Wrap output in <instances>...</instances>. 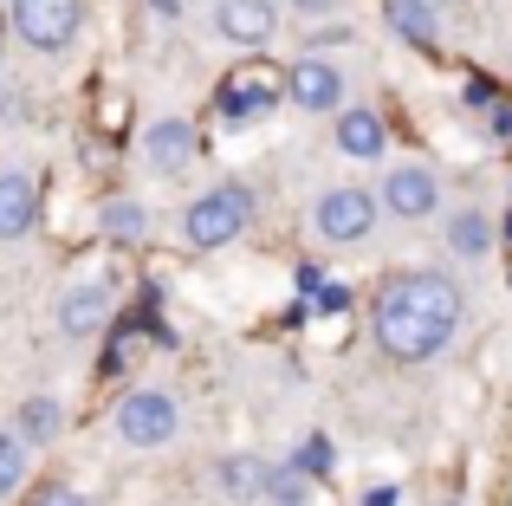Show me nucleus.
<instances>
[{
  "label": "nucleus",
  "mask_w": 512,
  "mask_h": 506,
  "mask_svg": "<svg viewBox=\"0 0 512 506\" xmlns=\"http://www.w3.org/2000/svg\"><path fill=\"white\" fill-rule=\"evenodd\" d=\"M370 325H376V344H383L389 357L422 364V357H435L441 344L454 338V325H461V286H454L448 273H402L376 292Z\"/></svg>",
  "instance_id": "nucleus-1"
},
{
  "label": "nucleus",
  "mask_w": 512,
  "mask_h": 506,
  "mask_svg": "<svg viewBox=\"0 0 512 506\" xmlns=\"http://www.w3.org/2000/svg\"><path fill=\"white\" fill-rule=\"evenodd\" d=\"M247 221H253V195L240 182H227V189H208L201 202H188L182 234H188V247H227Z\"/></svg>",
  "instance_id": "nucleus-2"
},
{
  "label": "nucleus",
  "mask_w": 512,
  "mask_h": 506,
  "mask_svg": "<svg viewBox=\"0 0 512 506\" xmlns=\"http://www.w3.org/2000/svg\"><path fill=\"white\" fill-rule=\"evenodd\" d=\"M78 20H85V0H13V26H20V39L39 46V52L72 46Z\"/></svg>",
  "instance_id": "nucleus-3"
},
{
  "label": "nucleus",
  "mask_w": 512,
  "mask_h": 506,
  "mask_svg": "<svg viewBox=\"0 0 512 506\" xmlns=\"http://www.w3.org/2000/svg\"><path fill=\"white\" fill-rule=\"evenodd\" d=\"M117 435H124L130 448H163L175 435V403L163 390H130L124 403H117Z\"/></svg>",
  "instance_id": "nucleus-4"
},
{
  "label": "nucleus",
  "mask_w": 512,
  "mask_h": 506,
  "mask_svg": "<svg viewBox=\"0 0 512 506\" xmlns=\"http://www.w3.org/2000/svg\"><path fill=\"white\" fill-rule=\"evenodd\" d=\"M370 228H376V195H363V189H331L325 202H318V234L325 241H370Z\"/></svg>",
  "instance_id": "nucleus-5"
},
{
  "label": "nucleus",
  "mask_w": 512,
  "mask_h": 506,
  "mask_svg": "<svg viewBox=\"0 0 512 506\" xmlns=\"http://www.w3.org/2000/svg\"><path fill=\"white\" fill-rule=\"evenodd\" d=\"M435 202H441V189H435V176H428V169L402 163V169H389V176H383V208H389V215L422 221V215H435Z\"/></svg>",
  "instance_id": "nucleus-6"
},
{
  "label": "nucleus",
  "mask_w": 512,
  "mask_h": 506,
  "mask_svg": "<svg viewBox=\"0 0 512 506\" xmlns=\"http://www.w3.org/2000/svg\"><path fill=\"white\" fill-rule=\"evenodd\" d=\"M286 98L299 104V111H338V98H344L338 65H325V59H299V65L286 72Z\"/></svg>",
  "instance_id": "nucleus-7"
},
{
  "label": "nucleus",
  "mask_w": 512,
  "mask_h": 506,
  "mask_svg": "<svg viewBox=\"0 0 512 506\" xmlns=\"http://www.w3.org/2000/svg\"><path fill=\"white\" fill-rule=\"evenodd\" d=\"M273 104H279V85L260 72V65L221 85V117H227V124H260V117L273 111Z\"/></svg>",
  "instance_id": "nucleus-8"
},
{
  "label": "nucleus",
  "mask_w": 512,
  "mask_h": 506,
  "mask_svg": "<svg viewBox=\"0 0 512 506\" xmlns=\"http://www.w3.org/2000/svg\"><path fill=\"white\" fill-rule=\"evenodd\" d=\"M214 26H221V39H234V46H266L279 13L266 7V0H214Z\"/></svg>",
  "instance_id": "nucleus-9"
},
{
  "label": "nucleus",
  "mask_w": 512,
  "mask_h": 506,
  "mask_svg": "<svg viewBox=\"0 0 512 506\" xmlns=\"http://www.w3.org/2000/svg\"><path fill=\"white\" fill-rule=\"evenodd\" d=\"M143 156H150L156 169H188L195 163V124L188 117H163V124L143 130Z\"/></svg>",
  "instance_id": "nucleus-10"
},
{
  "label": "nucleus",
  "mask_w": 512,
  "mask_h": 506,
  "mask_svg": "<svg viewBox=\"0 0 512 506\" xmlns=\"http://www.w3.org/2000/svg\"><path fill=\"white\" fill-rule=\"evenodd\" d=\"M33 221H39V189L20 176V169H7V176H0V241L33 234Z\"/></svg>",
  "instance_id": "nucleus-11"
},
{
  "label": "nucleus",
  "mask_w": 512,
  "mask_h": 506,
  "mask_svg": "<svg viewBox=\"0 0 512 506\" xmlns=\"http://www.w3.org/2000/svg\"><path fill=\"white\" fill-rule=\"evenodd\" d=\"M104 318H111V292L104 286H72L59 305V325L65 338H91V331H104Z\"/></svg>",
  "instance_id": "nucleus-12"
},
{
  "label": "nucleus",
  "mask_w": 512,
  "mask_h": 506,
  "mask_svg": "<svg viewBox=\"0 0 512 506\" xmlns=\"http://www.w3.org/2000/svg\"><path fill=\"white\" fill-rule=\"evenodd\" d=\"M338 150L344 156H383V117L376 111H344L338 117Z\"/></svg>",
  "instance_id": "nucleus-13"
},
{
  "label": "nucleus",
  "mask_w": 512,
  "mask_h": 506,
  "mask_svg": "<svg viewBox=\"0 0 512 506\" xmlns=\"http://www.w3.org/2000/svg\"><path fill=\"white\" fill-rule=\"evenodd\" d=\"M448 247L461 253V260H480V253L493 247V228H487V215H474V208H467V215H454V221H448Z\"/></svg>",
  "instance_id": "nucleus-14"
},
{
  "label": "nucleus",
  "mask_w": 512,
  "mask_h": 506,
  "mask_svg": "<svg viewBox=\"0 0 512 506\" xmlns=\"http://www.w3.org/2000/svg\"><path fill=\"white\" fill-rule=\"evenodd\" d=\"M221 487H227V494H234V500H260L266 494V461H221Z\"/></svg>",
  "instance_id": "nucleus-15"
},
{
  "label": "nucleus",
  "mask_w": 512,
  "mask_h": 506,
  "mask_svg": "<svg viewBox=\"0 0 512 506\" xmlns=\"http://www.w3.org/2000/svg\"><path fill=\"white\" fill-rule=\"evenodd\" d=\"M20 435L26 442H52V435H59V403H52V396H26L20 403Z\"/></svg>",
  "instance_id": "nucleus-16"
},
{
  "label": "nucleus",
  "mask_w": 512,
  "mask_h": 506,
  "mask_svg": "<svg viewBox=\"0 0 512 506\" xmlns=\"http://www.w3.org/2000/svg\"><path fill=\"white\" fill-rule=\"evenodd\" d=\"M104 228H111L117 241H143V234H150V208H137V202H111V208H104Z\"/></svg>",
  "instance_id": "nucleus-17"
},
{
  "label": "nucleus",
  "mask_w": 512,
  "mask_h": 506,
  "mask_svg": "<svg viewBox=\"0 0 512 506\" xmlns=\"http://www.w3.org/2000/svg\"><path fill=\"white\" fill-rule=\"evenodd\" d=\"M20 481H26V448L13 442V435H0V500H7Z\"/></svg>",
  "instance_id": "nucleus-18"
},
{
  "label": "nucleus",
  "mask_w": 512,
  "mask_h": 506,
  "mask_svg": "<svg viewBox=\"0 0 512 506\" xmlns=\"http://www.w3.org/2000/svg\"><path fill=\"white\" fill-rule=\"evenodd\" d=\"M396 33H409V39H435V20H428V7L422 0H396Z\"/></svg>",
  "instance_id": "nucleus-19"
},
{
  "label": "nucleus",
  "mask_w": 512,
  "mask_h": 506,
  "mask_svg": "<svg viewBox=\"0 0 512 506\" xmlns=\"http://www.w3.org/2000/svg\"><path fill=\"white\" fill-rule=\"evenodd\" d=\"M318 305H325V312H344L350 292H344V286H325V292H318Z\"/></svg>",
  "instance_id": "nucleus-20"
},
{
  "label": "nucleus",
  "mask_w": 512,
  "mask_h": 506,
  "mask_svg": "<svg viewBox=\"0 0 512 506\" xmlns=\"http://www.w3.org/2000/svg\"><path fill=\"white\" fill-rule=\"evenodd\" d=\"M292 7H299V13H338L344 0H292Z\"/></svg>",
  "instance_id": "nucleus-21"
},
{
  "label": "nucleus",
  "mask_w": 512,
  "mask_h": 506,
  "mask_svg": "<svg viewBox=\"0 0 512 506\" xmlns=\"http://www.w3.org/2000/svg\"><path fill=\"white\" fill-rule=\"evenodd\" d=\"M39 506H91V500H78V494H65V487H59V494H46Z\"/></svg>",
  "instance_id": "nucleus-22"
},
{
  "label": "nucleus",
  "mask_w": 512,
  "mask_h": 506,
  "mask_svg": "<svg viewBox=\"0 0 512 506\" xmlns=\"http://www.w3.org/2000/svg\"><path fill=\"white\" fill-rule=\"evenodd\" d=\"M493 130H500V137H512V104H500V111H493Z\"/></svg>",
  "instance_id": "nucleus-23"
},
{
  "label": "nucleus",
  "mask_w": 512,
  "mask_h": 506,
  "mask_svg": "<svg viewBox=\"0 0 512 506\" xmlns=\"http://www.w3.org/2000/svg\"><path fill=\"white\" fill-rule=\"evenodd\" d=\"M506 241H512V215H506Z\"/></svg>",
  "instance_id": "nucleus-24"
},
{
  "label": "nucleus",
  "mask_w": 512,
  "mask_h": 506,
  "mask_svg": "<svg viewBox=\"0 0 512 506\" xmlns=\"http://www.w3.org/2000/svg\"><path fill=\"white\" fill-rule=\"evenodd\" d=\"M422 7H428V0H422Z\"/></svg>",
  "instance_id": "nucleus-25"
}]
</instances>
